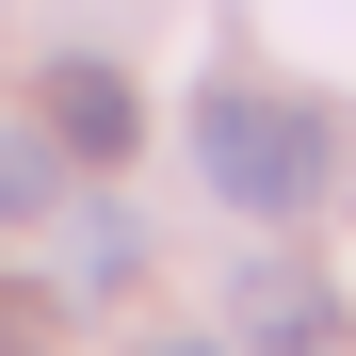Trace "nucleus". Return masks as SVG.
Wrapping results in <instances>:
<instances>
[{"label":"nucleus","instance_id":"obj_4","mask_svg":"<svg viewBox=\"0 0 356 356\" xmlns=\"http://www.w3.org/2000/svg\"><path fill=\"white\" fill-rule=\"evenodd\" d=\"M65 211V130H0V227H49Z\"/></svg>","mask_w":356,"mask_h":356},{"label":"nucleus","instance_id":"obj_3","mask_svg":"<svg viewBox=\"0 0 356 356\" xmlns=\"http://www.w3.org/2000/svg\"><path fill=\"white\" fill-rule=\"evenodd\" d=\"M227 308H243V356H340V308H324V275H308V259H259Z\"/></svg>","mask_w":356,"mask_h":356},{"label":"nucleus","instance_id":"obj_2","mask_svg":"<svg viewBox=\"0 0 356 356\" xmlns=\"http://www.w3.org/2000/svg\"><path fill=\"white\" fill-rule=\"evenodd\" d=\"M49 130H65V162H130L146 146V97L97 65V49H65V65H49Z\"/></svg>","mask_w":356,"mask_h":356},{"label":"nucleus","instance_id":"obj_1","mask_svg":"<svg viewBox=\"0 0 356 356\" xmlns=\"http://www.w3.org/2000/svg\"><path fill=\"white\" fill-rule=\"evenodd\" d=\"M195 178L243 227H291V211L340 195V113L324 97H275V81H211L195 97Z\"/></svg>","mask_w":356,"mask_h":356},{"label":"nucleus","instance_id":"obj_5","mask_svg":"<svg viewBox=\"0 0 356 356\" xmlns=\"http://www.w3.org/2000/svg\"><path fill=\"white\" fill-rule=\"evenodd\" d=\"M65 275H81V291L130 275V211H81V227H65Z\"/></svg>","mask_w":356,"mask_h":356},{"label":"nucleus","instance_id":"obj_6","mask_svg":"<svg viewBox=\"0 0 356 356\" xmlns=\"http://www.w3.org/2000/svg\"><path fill=\"white\" fill-rule=\"evenodd\" d=\"M146 356H227V340H146Z\"/></svg>","mask_w":356,"mask_h":356}]
</instances>
